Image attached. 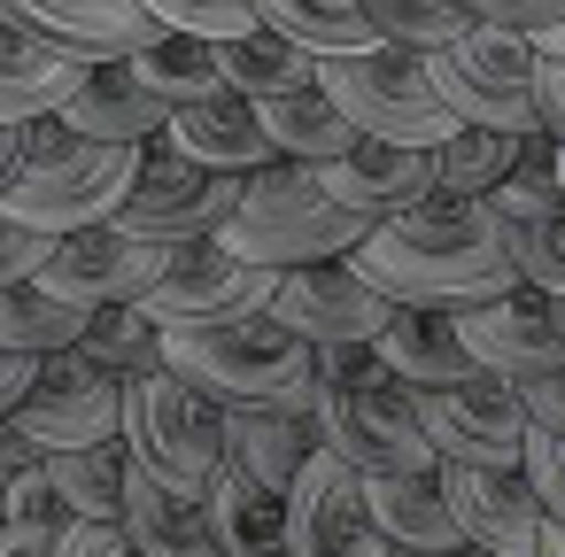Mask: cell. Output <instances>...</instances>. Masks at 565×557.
Instances as JSON below:
<instances>
[{"label":"cell","mask_w":565,"mask_h":557,"mask_svg":"<svg viewBox=\"0 0 565 557\" xmlns=\"http://www.w3.org/2000/svg\"><path fill=\"white\" fill-rule=\"evenodd\" d=\"M356 271L372 287H387L395 302H441V310L519 287V256H511V233L488 194H426V202L380 217L372 240L356 248Z\"/></svg>","instance_id":"obj_1"},{"label":"cell","mask_w":565,"mask_h":557,"mask_svg":"<svg viewBox=\"0 0 565 557\" xmlns=\"http://www.w3.org/2000/svg\"><path fill=\"white\" fill-rule=\"evenodd\" d=\"M318 433L364 480L434 472L441 464V449L426 441V418H418V387L395 379V364L380 356V341H333V349H318Z\"/></svg>","instance_id":"obj_2"},{"label":"cell","mask_w":565,"mask_h":557,"mask_svg":"<svg viewBox=\"0 0 565 557\" xmlns=\"http://www.w3.org/2000/svg\"><path fill=\"white\" fill-rule=\"evenodd\" d=\"M163 364L186 372L194 387H210L225 410L233 403H295V410H318V341L295 333L271 310L163 333Z\"/></svg>","instance_id":"obj_3"},{"label":"cell","mask_w":565,"mask_h":557,"mask_svg":"<svg viewBox=\"0 0 565 557\" xmlns=\"http://www.w3.org/2000/svg\"><path fill=\"white\" fill-rule=\"evenodd\" d=\"M217 240L241 248V256H256V264H271V271H287V264H318V256H356V248L372 240V217L349 210V202L326 186L318 163L279 156V163L248 171L241 210H233V225H225Z\"/></svg>","instance_id":"obj_4"},{"label":"cell","mask_w":565,"mask_h":557,"mask_svg":"<svg viewBox=\"0 0 565 557\" xmlns=\"http://www.w3.org/2000/svg\"><path fill=\"white\" fill-rule=\"evenodd\" d=\"M132 179H140V140H94V132H78L63 117H40L32 140H24V171H17L9 194H0V210H17L24 225L63 240L78 225L117 217Z\"/></svg>","instance_id":"obj_5"},{"label":"cell","mask_w":565,"mask_h":557,"mask_svg":"<svg viewBox=\"0 0 565 557\" xmlns=\"http://www.w3.org/2000/svg\"><path fill=\"white\" fill-rule=\"evenodd\" d=\"M318 86L356 117V132H380V140L441 148L465 125L441 101L426 55L418 47H395V40H372V47H349V55H318Z\"/></svg>","instance_id":"obj_6"},{"label":"cell","mask_w":565,"mask_h":557,"mask_svg":"<svg viewBox=\"0 0 565 557\" xmlns=\"http://www.w3.org/2000/svg\"><path fill=\"white\" fill-rule=\"evenodd\" d=\"M125 449L179 495H210V480L225 464V403L210 387H194L186 372L156 364V372L125 379Z\"/></svg>","instance_id":"obj_7"},{"label":"cell","mask_w":565,"mask_h":557,"mask_svg":"<svg viewBox=\"0 0 565 557\" xmlns=\"http://www.w3.org/2000/svg\"><path fill=\"white\" fill-rule=\"evenodd\" d=\"M241 186H248V171H217V163L186 156L179 132L163 125L140 140V179H132L117 225L148 233V240H217L241 210Z\"/></svg>","instance_id":"obj_8"},{"label":"cell","mask_w":565,"mask_h":557,"mask_svg":"<svg viewBox=\"0 0 565 557\" xmlns=\"http://www.w3.org/2000/svg\"><path fill=\"white\" fill-rule=\"evenodd\" d=\"M441 101L465 125H495V132H534V71H542V40L503 32V24H472L449 47L426 55Z\"/></svg>","instance_id":"obj_9"},{"label":"cell","mask_w":565,"mask_h":557,"mask_svg":"<svg viewBox=\"0 0 565 557\" xmlns=\"http://www.w3.org/2000/svg\"><path fill=\"white\" fill-rule=\"evenodd\" d=\"M279 294V271L225 248V240H179L171 271L140 294V310L163 325V333H186V325H225V318H248V310H271Z\"/></svg>","instance_id":"obj_10"},{"label":"cell","mask_w":565,"mask_h":557,"mask_svg":"<svg viewBox=\"0 0 565 557\" xmlns=\"http://www.w3.org/2000/svg\"><path fill=\"white\" fill-rule=\"evenodd\" d=\"M287 549L295 557H403L387 542V526L372 518V480L341 449H318L295 472V488H287Z\"/></svg>","instance_id":"obj_11"},{"label":"cell","mask_w":565,"mask_h":557,"mask_svg":"<svg viewBox=\"0 0 565 557\" xmlns=\"http://www.w3.org/2000/svg\"><path fill=\"white\" fill-rule=\"evenodd\" d=\"M40 449H86V441H125V372H109L86 349L40 356L32 395L9 410Z\"/></svg>","instance_id":"obj_12"},{"label":"cell","mask_w":565,"mask_h":557,"mask_svg":"<svg viewBox=\"0 0 565 557\" xmlns=\"http://www.w3.org/2000/svg\"><path fill=\"white\" fill-rule=\"evenodd\" d=\"M418 418H426V441L457 464H526V395L519 379L503 372H472V379H449V387H418Z\"/></svg>","instance_id":"obj_13"},{"label":"cell","mask_w":565,"mask_h":557,"mask_svg":"<svg viewBox=\"0 0 565 557\" xmlns=\"http://www.w3.org/2000/svg\"><path fill=\"white\" fill-rule=\"evenodd\" d=\"M171 256H179V240H148V233H132V225L102 217V225L63 233L40 279H47L55 294H71V302L102 310V302H140V294L171 271Z\"/></svg>","instance_id":"obj_14"},{"label":"cell","mask_w":565,"mask_h":557,"mask_svg":"<svg viewBox=\"0 0 565 557\" xmlns=\"http://www.w3.org/2000/svg\"><path fill=\"white\" fill-rule=\"evenodd\" d=\"M271 318H287L318 349H333V341H380V325L395 318V294L372 287L356 271V256H318V264H287L279 271Z\"/></svg>","instance_id":"obj_15"},{"label":"cell","mask_w":565,"mask_h":557,"mask_svg":"<svg viewBox=\"0 0 565 557\" xmlns=\"http://www.w3.org/2000/svg\"><path fill=\"white\" fill-rule=\"evenodd\" d=\"M441 488H449V511H457V526H465V549H488V557H542L550 503H542V488L526 480V464H457V457H441Z\"/></svg>","instance_id":"obj_16"},{"label":"cell","mask_w":565,"mask_h":557,"mask_svg":"<svg viewBox=\"0 0 565 557\" xmlns=\"http://www.w3.org/2000/svg\"><path fill=\"white\" fill-rule=\"evenodd\" d=\"M457 325H465L472 356H480L488 372L519 379V387L565 364V325H557L550 294H542V287H526V279H519V287H503V294H488V302H465V310H457Z\"/></svg>","instance_id":"obj_17"},{"label":"cell","mask_w":565,"mask_h":557,"mask_svg":"<svg viewBox=\"0 0 565 557\" xmlns=\"http://www.w3.org/2000/svg\"><path fill=\"white\" fill-rule=\"evenodd\" d=\"M318 171H326V186H333L349 210H364L372 225L395 217V210H411V202H426V194H441V163H434V148L380 140V132H364L349 156H333V163H318Z\"/></svg>","instance_id":"obj_18"},{"label":"cell","mask_w":565,"mask_h":557,"mask_svg":"<svg viewBox=\"0 0 565 557\" xmlns=\"http://www.w3.org/2000/svg\"><path fill=\"white\" fill-rule=\"evenodd\" d=\"M86 71H94V55L55 47L47 32L0 17V125H40V117H55V109L86 86Z\"/></svg>","instance_id":"obj_19"},{"label":"cell","mask_w":565,"mask_h":557,"mask_svg":"<svg viewBox=\"0 0 565 557\" xmlns=\"http://www.w3.org/2000/svg\"><path fill=\"white\" fill-rule=\"evenodd\" d=\"M55 117L78 125V132H94V140H148V132H163V125L179 117V101H171L156 78H140L132 55H109V63L86 71V86H78Z\"/></svg>","instance_id":"obj_20"},{"label":"cell","mask_w":565,"mask_h":557,"mask_svg":"<svg viewBox=\"0 0 565 557\" xmlns=\"http://www.w3.org/2000/svg\"><path fill=\"white\" fill-rule=\"evenodd\" d=\"M0 17H17V24H32L55 47H78L94 63L132 55V47H148L163 32V17L140 9V0H0Z\"/></svg>","instance_id":"obj_21"},{"label":"cell","mask_w":565,"mask_h":557,"mask_svg":"<svg viewBox=\"0 0 565 557\" xmlns=\"http://www.w3.org/2000/svg\"><path fill=\"white\" fill-rule=\"evenodd\" d=\"M326 449L318 433V410H295V403H233L225 410V457L241 472H256L264 488H295V472Z\"/></svg>","instance_id":"obj_22"},{"label":"cell","mask_w":565,"mask_h":557,"mask_svg":"<svg viewBox=\"0 0 565 557\" xmlns=\"http://www.w3.org/2000/svg\"><path fill=\"white\" fill-rule=\"evenodd\" d=\"M171 132H179L186 156H202V163H217V171H264V163H279V140H271V125H264V101L241 94V86H217V94L186 101V109L171 117Z\"/></svg>","instance_id":"obj_23"},{"label":"cell","mask_w":565,"mask_h":557,"mask_svg":"<svg viewBox=\"0 0 565 557\" xmlns=\"http://www.w3.org/2000/svg\"><path fill=\"white\" fill-rule=\"evenodd\" d=\"M380 356H387L395 379H411V387H449V379L488 372V364L472 356L457 310H441V302H395V318L380 325Z\"/></svg>","instance_id":"obj_24"},{"label":"cell","mask_w":565,"mask_h":557,"mask_svg":"<svg viewBox=\"0 0 565 557\" xmlns=\"http://www.w3.org/2000/svg\"><path fill=\"white\" fill-rule=\"evenodd\" d=\"M125 526H132V549L140 557H225L202 495H179L140 457H132V480H125Z\"/></svg>","instance_id":"obj_25"},{"label":"cell","mask_w":565,"mask_h":557,"mask_svg":"<svg viewBox=\"0 0 565 557\" xmlns=\"http://www.w3.org/2000/svg\"><path fill=\"white\" fill-rule=\"evenodd\" d=\"M372 518L387 526L395 549H418V557L465 549V526H457V511H449L441 464H434V472H387V480H372Z\"/></svg>","instance_id":"obj_26"},{"label":"cell","mask_w":565,"mask_h":557,"mask_svg":"<svg viewBox=\"0 0 565 557\" xmlns=\"http://www.w3.org/2000/svg\"><path fill=\"white\" fill-rule=\"evenodd\" d=\"M210 526H217V549L225 557H264V549H287V495L264 488L256 472H241L233 457L217 464L210 495H202Z\"/></svg>","instance_id":"obj_27"},{"label":"cell","mask_w":565,"mask_h":557,"mask_svg":"<svg viewBox=\"0 0 565 557\" xmlns=\"http://www.w3.org/2000/svg\"><path fill=\"white\" fill-rule=\"evenodd\" d=\"M217 63H225V86L271 101V94H295V86H318V47L287 40L279 24H248L233 40H217Z\"/></svg>","instance_id":"obj_28"},{"label":"cell","mask_w":565,"mask_h":557,"mask_svg":"<svg viewBox=\"0 0 565 557\" xmlns=\"http://www.w3.org/2000/svg\"><path fill=\"white\" fill-rule=\"evenodd\" d=\"M264 125H271V140H279V156H302V163H333V156H349V148L364 140L356 117H349L326 86L271 94V101H264Z\"/></svg>","instance_id":"obj_29"},{"label":"cell","mask_w":565,"mask_h":557,"mask_svg":"<svg viewBox=\"0 0 565 557\" xmlns=\"http://www.w3.org/2000/svg\"><path fill=\"white\" fill-rule=\"evenodd\" d=\"M86 302H71V294H55L40 271L32 279H17V287H0V341L9 349H24V356H55V349H78L86 341Z\"/></svg>","instance_id":"obj_30"},{"label":"cell","mask_w":565,"mask_h":557,"mask_svg":"<svg viewBox=\"0 0 565 557\" xmlns=\"http://www.w3.org/2000/svg\"><path fill=\"white\" fill-rule=\"evenodd\" d=\"M47 480L78 518H125V480L132 449L125 441H86V449H47Z\"/></svg>","instance_id":"obj_31"},{"label":"cell","mask_w":565,"mask_h":557,"mask_svg":"<svg viewBox=\"0 0 565 557\" xmlns=\"http://www.w3.org/2000/svg\"><path fill=\"white\" fill-rule=\"evenodd\" d=\"M132 63H140V78H156L179 109L225 86V63H217V40H210V32H171V24H163L148 47H132Z\"/></svg>","instance_id":"obj_32"},{"label":"cell","mask_w":565,"mask_h":557,"mask_svg":"<svg viewBox=\"0 0 565 557\" xmlns=\"http://www.w3.org/2000/svg\"><path fill=\"white\" fill-rule=\"evenodd\" d=\"M519 148L526 132H495V125H457L434 163H441V194H495L511 171H519Z\"/></svg>","instance_id":"obj_33"},{"label":"cell","mask_w":565,"mask_h":557,"mask_svg":"<svg viewBox=\"0 0 565 557\" xmlns=\"http://www.w3.org/2000/svg\"><path fill=\"white\" fill-rule=\"evenodd\" d=\"M256 17L279 24L287 40L318 47V55H349V47H372V17H364V0H256Z\"/></svg>","instance_id":"obj_34"},{"label":"cell","mask_w":565,"mask_h":557,"mask_svg":"<svg viewBox=\"0 0 565 557\" xmlns=\"http://www.w3.org/2000/svg\"><path fill=\"white\" fill-rule=\"evenodd\" d=\"M63 526H71V503L55 495L47 464L24 472L9 488V518H0V557H63Z\"/></svg>","instance_id":"obj_35"},{"label":"cell","mask_w":565,"mask_h":557,"mask_svg":"<svg viewBox=\"0 0 565 557\" xmlns=\"http://www.w3.org/2000/svg\"><path fill=\"white\" fill-rule=\"evenodd\" d=\"M86 356H102L109 372H125V379H140V372H156L163 364V325L140 310V302H102L94 318H86V341H78Z\"/></svg>","instance_id":"obj_36"},{"label":"cell","mask_w":565,"mask_h":557,"mask_svg":"<svg viewBox=\"0 0 565 557\" xmlns=\"http://www.w3.org/2000/svg\"><path fill=\"white\" fill-rule=\"evenodd\" d=\"M364 17H372V32H380V40L418 47V55H434V47H449L457 32H472V24H480L465 0H364Z\"/></svg>","instance_id":"obj_37"},{"label":"cell","mask_w":565,"mask_h":557,"mask_svg":"<svg viewBox=\"0 0 565 557\" xmlns=\"http://www.w3.org/2000/svg\"><path fill=\"white\" fill-rule=\"evenodd\" d=\"M140 9H156L171 32H210V40H233V32L264 24L256 0H140Z\"/></svg>","instance_id":"obj_38"},{"label":"cell","mask_w":565,"mask_h":557,"mask_svg":"<svg viewBox=\"0 0 565 557\" xmlns=\"http://www.w3.org/2000/svg\"><path fill=\"white\" fill-rule=\"evenodd\" d=\"M47 256H55V233L24 225L17 210H0V287H17V279L47 271Z\"/></svg>","instance_id":"obj_39"},{"label":"cell","mask_w":565,"mask_h":557,"mask_svg":"<svg viewBox=\"0 0 565 557\" xmlns=\"http://www.w3.org/2000/svg\"><path fill=\"white\" fill-rule=\"evenodd\" d=\"M526 480L542 488L550 518H565V433H557V426H534V433H526Z\"/></svg>","instance_id":"obj_40"},{"label":"cell","mask_w":565,"mask_h":557,"mask_svg":"<svg viewBox=\"0 0 565 557\" xmlns=\"http://www.w3.org/2000/svg\"><path fill=\"white\" fill-rule=\"evenodd\" d=\"M465 9L480 24H503V32H526V40H542L550 24H565V0H465Z\"/></svg>","instance_id":"obj_41"},{"label":"cell","mask_w":565,"mask_h":557,"mask_svg":"<svg viewBox=\"0 0 565 557\" xmlns=\"http://www.w3.org/2000/svg\"><path fill=\"white\" fill-rule=\"evenodd\" d=\"M125 549H132V526H125V518H78V511H71L63 557H125Z\"/></svg>","instance_id":"obj_42"},{"label":"cell","mask_w":565,"mask_h":557,"mask_svg":"<svg viewBox=\"0 0 565 557\" xmlns=\"http://www.w3.org/2000/svg\"><path fill=\"white\" fill-rule=\"evenodd\" d=\"M40 464H47V449H40L17 418H0V503H9V488H17L24 472H40Z\"/></svg>","instance_id":"obj_43"},{"label":"cell","mask_w":565,"mask_h":557,"mask_svg":"<svg viewBox=\"0 0 565 557\" xmlns=\"http://www.w3.org/2000/svg\"><path fill=\"white\" fill-rule=\"evenodd\" d=\"M534 117L565 148V55H542V71H534Z\"/></svg>","instance_id":"obj_44"},{"label":"cell","mask_w":565,"mask_h":557,"mask_svg":"<svg viewBox=\"0 0 565 557\" xmlns=\"http://www.w3.org/2000/svg\"><path fill=\"white\" fill-rule=\"evenodd\" d=\"M519 395H526V418H534V426H557V433H565V364L542 372V379H526Z\"/></svg>","instance_id":"obj_45"},{"label":"cell","mask_w":565,"mask_h":557,"mask_svg":"<svg viewBox=\"0 0 565 557\" xmlns=\"http://www.w3.org/2000/svg\"><path fill=\"white\" fill-rule=\"evenodd\" d=\"M32 379H40V356H24V349L0 341V418H9V410L32 395Z\"/></svg>","instance_id":"obj_46"},{"label":"cell","mask_w":565,"mask_h":557,"mask_svg":"<svg viewBox=\"0 0 565 557\" xmlns=\"http://www.w3.org/2000/svg\"><path fill=\"white\" fill-rule=\"evenodd\" d=\"M24 140H32V125H0V194H9L17 171H24Z\"/></svg>","instance_id":"obj_47"},{"label":"cell","mask_w":565,"mask_h":557,"mask_svg":"<svg viewBox=\"0 0 565 557\" xmlns=\"http://www.w3.org/2000/svg\"><path fill=\"white\" fill-rule=\"evenodd\" d=\"M542 55H565V24H550V32H542Z\"/></svg>","instance_id":"obj_48"},{"label":"cell","mask_w":565,"mask_h":557,"mask_svg":"<svg viewBox=\"0 0 565 557\" xmlns=\"http://www.w3.org/2000/svg\"><path fill=\"white\" fill-rule=\"evenodd\" d=\"M550 310H557V325H565V294H550Z\"/></svg>","instance_id":"obj_49"},{"label":"cell","mask_w":565,"mask_h":557,"mask_svg":"<svg viewBox=\"0 0 565 557\" xmlns=\"http://www.w3.org/2000/svg\"><path fill=\"white\" fill-rule=\"evenodd\" d=\"M557 179H565V156H557Z\"/></svg>","instance_id":"obj_50"},{"label":"cell","mask_w":565,"mask_h":557,"mask_svg":"<svg viewBox=\"0 0 565 557\" xmlns=\"http://www.w3.org/2000/svg\"><path fill=\"white\" fill-rule=\"evenodd\" d=\"M0 518H9V503H0Z\"/></svg>","instance_id":"obj_51"}]
</instances>
